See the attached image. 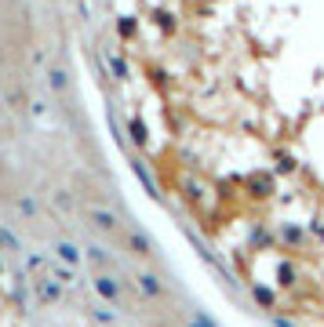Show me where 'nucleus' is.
<instances>
[{
  "mask_svg": "<svg viewBox=\"0 0 324 327\" xmlns=\"http://www.w3.org/2000/svg\"><path fill=\"white\" fill-rule=\"evenodd\" d=\"M59 251H62V258H66V262H77V251L69 248V243H59Z\"/></svg>",
  "mask_w": 324,
  "mask_h": 327,
  "instance_id": "obj_2",
  "label": "nucleus"
},
{
  "mask_svg": "<svg viewBox=\"0 0 324 327\" xmlns=\"http://www.w3.org/2000/svg\"><path fill=\"white\" fill-rule=\"evenodd\" d=\"M91 218H95L99 226H106V229L113 226V215H106V211H91Z\"/></svg>",
  "mask_w": 324,
  "mask_h": 327,
  "instance_id": "obj_1",
  "label": "nucleus"
}]
</instances>
